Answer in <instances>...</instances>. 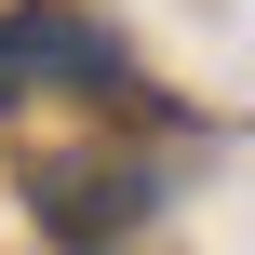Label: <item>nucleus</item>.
<instances>
[{
    "label": "nucleus",
    "mask_w": 255,
    "mask_h": 255,
    "mask_svg": "<svg viewBox=\"0 0 255 255\" xmlns=\"http://www.w3.org/2000/svg\"><path fill=\"white\" fill-rule=\"evenodd\" d=\"M40 81H121V54H108L81 13L27 0V13H0V108H13V94H40Z\"/></svg>",
    "instance_id": "obj_1"
},
{
    "label": "nucleus",
    "mask_w": 255,
    "mask_h": 255,
    "mask_svg": "<svg viewBox=\"0 0 255 255\" xmlns=\"http://www.w3.org/2000/svg\"><path fill=\"white\" fill-rule=\"evenodd\" d=\"M40 215H54V229H134L148 188H134V175H94V161H40Z\"/></svg>",
    "instance_id": "obj_2"
}]
</instances>
